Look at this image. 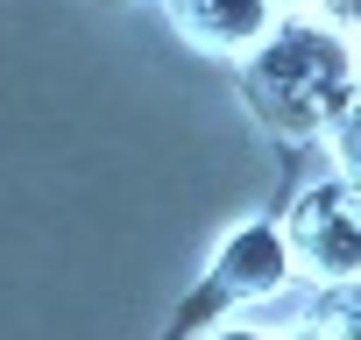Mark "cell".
I'll use <instances>...</instances> for the list:
<instances>
[{"mask_svg":"<svg viewBox=\"0 0 361 340\" xmlns=\"http://www.w3.org/2000/svg\"><path fill=\"white\" fill-rule=\"evenodd\" d=\"M319 135H326V149H333V170L361 185V114L347 107V114H333V121H326Z\"/></svg>","mask_w":361,"mask_h":340,"instance_id":"5","label":"cell"},{"mask_svg":"<svg viewBox=\"0 0 361 340\" xmlns=\"http://www.w3.org/2000/svg\"><path fill=\"white\" fill-rule=\"evenodd\" d=\"M283 340H326V333H319V326H298V333H283Z\"/></svg>","mask_w":361,"mask_h":340,"instance_id":"10","label":"cell"},{"mask_svg":"<svg viewBox=\"0 0 361 340\" xmlns=\"http://www.w3.org/2000/svg\"><path fill=\"white\" fill-rule=\"evenodd\" d=\"M347 107L361 114V57H354V85H347Z\"/></svg>","mask_w":361,"mask_h":340,"instance_id":"8","label":"cell"},{"mask_svg":"<svg viewBox=\"0 0 361 340\" xmlns=\"http://www.w3.org/2000/svg\"><path fill=\"white\" fill-rule=\"evenodd\" d=\"M269 8H276V15H298V8H312V0H269Z\"/></svg>","mask_w":361,"mask_h":340,"instance_id":"9","label":"cell"},{"mask_svg":"<svg viewBox=\"0 0 361 340\" xmlns=\"http://www.w3.org/2000/svg\"><path fill=\"white\" fill-rule=\"evenodd\" d=\"M290 241V277L305 284H347L361 277V185L354 178H312L298 185L290 213L276 220Z\"/></svg>","mask_w":361,"mask_h":340,"instance_id":"2","label":"cell"},{"mask_svg":"<svg viewBox=\"0 0 361 340\" xmlns=\"http://www.w3.org/2000/svg\"><path fill=\"white\" fill-rule=\"evenodd\" d=\"M290 284V241L276 220H241L227 227V241L213 248V291L234 298V305H262V298H283Z\"/></svg>","mask_w":361,"mask_h":340,"instance_id":"3","label":"cell"},{"mask_svg":"<svg viewBox=\"0 0 361 340\" xmlns=\"http://www.w3.org/2000/svg\"><path fill=\"white\" fill-rule=\"evenodd\" d=\"M354 43L340 29H326L312 8L276 15L269 36L241 57V92L248 107L269 121V135L283 142H312L333 114H347V85H354Z\"/></svg>","mask_w":361,"mask_h":340,"instance_id":"1","label":"cell"},{"mask_svg":"<svg viewBox=\"0 0 361 340\" xmlns=\"http://www.w3.org/2000/svg\"><path fill=\"white\" fill-rule=\"evenodd\" d=\"M206 340H269V333H262V326H248V319H241V326H220V333H206Z\"/></svg>","mask_w":361,"mask_h":340,"instance_id":"7","label":"cell"},{"mask_svg":"<svg viewBox=\"0 0 361 340\" xmlns=\"http://www.w3.org/2000/svg\"><path fill=\"white\" fill-rule=\"evenodd\" d=\"M312 15H319L326 29H340V36L361 50V0H312Z\"/></svg>","mask_w":361,"mask_h":340,"instance_id":"6","label":"cell"},{"mask_svg":"<svg viewBox=\"0 0 361 340\" xmlns=\"http://www.w3.org/2000/svg\"><path fill=\"white\" fill-rule=\"evenodd\" d=\"M163 15H170V29L185 36L192 50L234 57V64H241V57L269 36V22H276L269 0H163Z\"/></svg>","mask_w":361,"mask_h":340,"instance_id":"4","label":"cell"}]
</instances>
